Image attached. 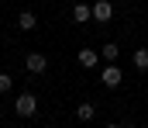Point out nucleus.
I'll return each mask as SVG.
<instances>
[{
  "label": "nucleus",
  "instance_id": "1",
  "mask_svg": "<svg viewBox=\"0 0 148 128\" xmlns=\"http://www.w3.org/2000/svg\"><path fill=\"white\" fill-rule=\"evenodd\" d=\"M14 107H17V118H31V114L38 111V97L35 93H21Z\"/></svg>",
  "mask_w": 148,
  "mask_h": 128
},
{
  "label": "nucleus",
  "instance_id": "2",
  "mask_svg": "<svg viewBox=\"0 0 148 128\" xmlns=\"http://www.w3.org/2000/svg\"><path fill=\"white\" fill-rule=\"evenodd\" d=\"M24 69H28V73H38V76H41V73L48 69V59H45L41 52H31V55L24 59Z\"/></svg>",
  "mask_w": 148,
  "mask_h": 128
},
{
  "label": "nucleus",
  "instance_id": "3",
  "mask_svg": "<svg viewBox=\"0 0 148 128\" xmlns=\"http://www.w3.org/2000/svg\"><path fill=\"white\" fill-rule=\"evenodd\" d=\"M100 80H103V86H121V80H124V73H121V66H103V73H100Z\"/></svg>",
  "mask_w": 148,
  "mask_h": 128
},
{
  "label": "nucleus",
  "instance_id": "4",
  "mask_svg": "<svg viewBox=\"0 0 148 128\" xmlns=\"http://www.w3.org/2000/svg\"><path fill=\"white\" fill-rule=\"evenodd\" d=\"M110 17H114V7H110V0H97V3H93V21L107 24Z\"/></svg>",
  "mask_w": 148,
  "mask_h": 128
},
{
  "label": "nucleus",
  "instance_id": "5",
  "mask_svg": "<svg viewBox=\"0 0 148 128\" xmlns=\"http://www.w3.org/2000/svg\"><path fill=\"white\" fill-rule=\"evenodd\" d=\"M17 28H21V31H35L38 28V14L35 10H21V14H17Z\"/></svg>",
  "mask_w": 148,
  "mask_h": 128
},
{
  "label": "nucleus",
  "instance_id": "6",
  "mask_svg": "<svg viewBox=\"0 0 148 128\" xmlns=\"http://www.w3.org/2000/svg\"><path fill=\"white\" fill-rule=\"evenodd\" d=\"M100 59H103L100 52H93V48H79V66H86V69H93V66H97Z\"/></svg>",
  "mask_w": 148,
  "mask_h": 128
},
{
  "label": "nucleus",
  "instance_id": "7",
  "mask_svg": "<svg viewBox=\"0 0 148 128\" xmlns=\"http://www.w3.org/2000/svg\"><path fill=\"white\" fill-rule=\"evenodd\" d=\"M90 17H93V3H76V7H73V21L86 24Z\"/></svg>",
  "mask_w": 148,
  "mask_h": 128
},
{
  "label": "nucleus",
  "instance_id": "8",
  "mask_svg": "<svg viewBox=\"0 0 148 128\" xmlns=\"http://www.w3.org/2000/svg\"><path fill=\"white\" fill-rule=\"evenodd\" d=\"M100 55H103L107 62H117V55H121V45H117V42H107L103 48H100Z\"/></svg>",
  "mask_w": 148,
  "mask_h": 128
},
{
  "label": "nucleus",
  "instance_id": "9",
  "mask_svg": "<svg viewBox=\"0 0 148 128\" xmlns=\"http://www.w3.org/2000/svg\"><path fill=\"white\" fill-rule=\"evenodd\" d=\"M93 114H97L93 104H79V107H76V118H79V121H93Z\"/></svg>",
  "mask_w": 148,
  "mask_h": 128
},
{
  "label": "nucleus",
  "instance_id": "10",
  "mask_svg": "<svg viewBox=\"0 0 148 128\" xmlns=\"http://www.w3.org/2000/svg\"><path fill=\"white\" fill-rule=\"evenodd\" d=\"M134 69L148 73V48H138V52H134Z\"/></svg>",
  "mask_w": 148,
  "mask_h": 128
},
{
  "label": "nucleus",
  "instance_id": "11",
  "mask_svg": "<svg viewBox=\"0 0 148 128\" xmlns=\"http://www.w3.org/2000/svg\"><path fill=\"white\" fill-rule=\"evenodd\" d=\"M10 86H14L10 73H0V93H10Z\"/></svg>",
  "mask_w": 148,
  "mask_h": 128
},
{
  "label": "nucleus",
  "instance_id": "12",
  "mask_svg": "<svg viewBox=\"0 0 148 128\" xmlns=\"http://www.w3.org/2000/svg\"><path fill=\"white\" fill-rule=\"evenodd\" d=\"M107 128H121V125H107Z\"/></svg>",
  "mask_w": 148,
  "mask_h": 128
}]
</instances>
